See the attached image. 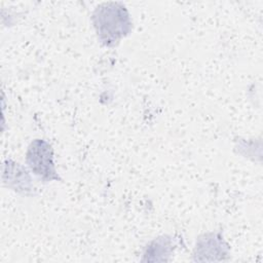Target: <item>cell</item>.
I'll use <instances>...</instances> for the list:
<instances>
[{
    "label": "cell",
    "instance_id": "3",
    "mask_svg": "<svg viewBox=\"0 0 263 263\" xmlns=\"http://www.w3.org/2000/svg\"><path fill=\"white\" fill-rule=\"evenodd\" d=\"M3 182L7 187L23 194H29L33 189L29 172L12 160H6L3 165Z\"/></svg>",
    "mask_w": 263,
    "mask_h": 263
},
{
    "label": "cell",
    "instance_id": "4",
    "mask_svg": "<svg viewBox=\"0 0 263 263\" xmlns=\"http://www.w3.org/2000/svg\"><path fill=\"white\" fill-rule=\"evenodd\" d=\"M228 254V246L221 237L220 233H206L198 237L194 250V256L196 260L200 256H205L204 260H206L208 256H214V260H217L216 256H220L223 260V255Z\"/></svg>",
    "mask_w": 263,
    "mask_h": 263
},
{
    "label": "cell",
    "instance_id": "1",
    "mask_svg": "<svg viewBox=\"0 0 263 263\" xmlns=\"http://www.w3.org/2000/svg\"><path fill=\"white\" fill-rule=\"evenodd\" d=\"M91 22L99 40L106 46L116 45L132 30L129 13L119 2L99 5L91 15Z\"/></svg>",
    "mask_w": 263,
    "mask_h": 263
},
{
    "label": "cell",
    "instance_id": "2",
    "mask_svg": "<svg viewBox=\"0 0 263 263\" xmlns=\"http://www.w3.org/2000/svg\"><path fill=\"white\" fill-rule=\"evenodd\" d=\"M26 162L31 172L43 182L60 180L54 167L53 151L47 141L42 139L34 140L28 147Z\"/></svg>",
    "mask_w": 263,
    "mask_h": 263
}]
</instances>
